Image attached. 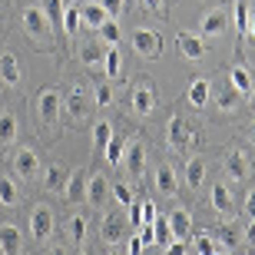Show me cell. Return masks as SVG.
I'll return each mask as SVG.
<instances>
[{
	"label": "cell",
	"instance_id": "2",
	"mask_svg": "<svg viewBox=\"0 0 255 255\" xmlns=\"http://www.w3.org/2000/svg\"><path fill=\"white\" fill-rule=\"evenodd\" d=\"M129 43L136 47V53H139V57H146V60H156L162 53V37L156 33V30H146V27L132 30V33H129Z\"/></svg>",
	"mask_w": 255,
	"mask_h": 255
},
{
	"label": "cell",
	"instance_id": "39",
	"mask_svg": "<svg viewBox=\"0 0 255 255\" xmlns=\"http://www.w3.org/2000/svg\"><path fill=\"white\" fill-rule=\"evenodd\" d=\"M113 196H116V202H120L123 209L132 206V192H129V186H126V182H113Z\"/></svg>",
	"mask_w": 255,
	"mask_h": 255
},
{
	"label": "cell",
	"instance_id": "43",
	"mask_svg": "<svg viewBox=\"0 0 255 255\" xmlns=\"http://www.w3.org/2000/svg\"><path fill=\"white\" fill-rule=\"evenodd\" d=\"M100 3L106 7V13H110V17H120V13H123V7H126V0H100Z\"/></svg>",
	"mask_w": 255,
	"mask_h": 255
},
{
	"label": "cell",
	"instance_id": "49",
	"mask_svg": "<svg viewBox=\"0 0 255 255\" xmlns=\"http://www.w3.org/2000/svg\"><path fill=\"white\" fill-rule=\"evenodd\" d=\"M246 37L255 40V17H249V30H246Z\"/></svg>",
	"mask_w": 255,
	"mask_h": 255
},
{
	"label": "cell",
	"instance_id": "31",
	"mask_svg": "<svg viewBox=\"0 0 255 255\" xmlns=\"http://www.w3.org/2000/svg\"><path fill=\"white\" fill-rule=\"evenodd\" d=\"M192 246H196L199 255H216L219 252V242H216V236H212V232H196Z\"/></svg>",
	"mask_w": 255,
	"mask_h": 255
},
{
	"label": "cell",
	"instance_id": "27",
	"mask_svg": "<svg viewBox=\"0 0 255 255\" xmlns=\"http://www.w3.org/2000/svg\"><path fill=\"white\" fill-rule=\"evenodd\" d=\"M202 179H206V159H189L186 162V186H189V189H199V186H202Z\"/></svg>",
	"mask_w": 255,
	"mask_h": 255
},
{
	"label": "cell",
	"instance_id": "1",
	"mask_svg": "<svg viewBox=\"0 0 255 255\" xmlns=\"http://www.w3.org/2000/svg\"><path fill=\"white\" fill-rule=\"evenodd\" d=\"M23 30H27V37L33 40L37 47H50V40H53V27H50V20L43 17L40 7L23 10Z\"/></svg>",
	"mask_w": 255,
	"mask_h": 255
},
{
	"label": "cell",
	"instance_id": "46",
	"mask_svg": "<svg viewBox=\"0 0 255 255\" xmlns=\"http://www.w3.org/2000/svg\"><path fill=\"white\" fill-rule=\"evenodd\" d=\"M142 7L149 10V13H159L162 17V13H166V0H142Z\"/></svg>",
	"mask_w": 255,
	"mask_h": 255
},
{
	"label": "cell",
	"instance_id": "25",
	"mask_svg": "<svg viewBox=\"0 0 255 255\" xmlns=\"http://www.w3.org/2000/svg\"><path fill=\"white\" fill-rule=\"evenodd\" d=\"M37 7L43 10V17L50 20V27H63V13H66L63 0H40Z\"/></svg>",
	"mask_w": 255,
	"mask_h": 255
},
{
	"label": "cell",
	"instance_id": "38",
	"mask_svg": "<svg viewBox=\"0 0 255 255\" xmlns=\"http://www.w3.org/2000/svg\"><path fill=\"white\" fill-rule=\"evenodd\" d=\"M93 103H96V106H110V103H113V86H110V83H96Z\"/></svg>",
	"mask_w": 255,
	"mask_h": 255
},
{
	"label": "cell",
	"instance_id": "14",
	"mask_svg": "<svg viewBox=\"0 0 255 255\" xmlns=\"http://www.w3.org/2000/svg\"><path fill=\"white\" fill-rule=\"evenodd\" d=\"M176 47H179V53L186 60H202L206 57V43H202V37H196V33H176Z\"/></svg>",
	"mask_w": 255,
	"mask_h": 255
},
{
	"label": "cell",
	"instance_id": "12",
	"mask_svg": "<svg viewBox=\"0 0 255 255\" xmlns=\"http://www.w3.org/2000/svg\"><path fill=\"white\" fill-rule=\"evenodd\" d=\"M192 142V129L186 126V120L182 116H169V146L176 152H186Z\"/></svg>",
	"mask_w": 255,
	"mask_h": 255
},
{
	"label": "cell",
	"instance_id": "37",
	"mask_svg": "<svg viewBox=\"0 0 255 255\" xmlns=\"http://www.w3.org/2000/svg\"><path fill=\"white\" fill-rule=\"evenodd\" d=\"M86 232H90V222H86V216H73V219H70V236H73L76 242H83Z\"/></svg>",
	"mask_w": 255,
	"mask_h": 255
},
{
	"label": "cell",
	"instance_id": "8",
	"mask_svg": "<svg viewBox=\"0 0 255 255\" xmlns=\"http://www.w3.org/2000/svg\"><path fill=\"white\" fill-rule=\"evenodd\" d=\"M66 113H70V120L73 123H80V120H86V113H90V96H86V86H73L70 90V96H66Z\"/></svg>",
	"mask_w": 255,
	"mask_h": 255
},
{
	"label": "cell",
	"instance_id": "28",
	"mask_svg": "<svg viewBox=\"0 0 255 255\" xmlns=\"http://www.w3.org/2000/svg\"><path fill=\"white\" fill-rule=\"evenodd\" d=\"M20 202V189H17V182L10 179V176H0V206H17Z\"/></svg>",
	"mask_w": 255,
	"mask_h": 255
},
{
	"label": "cell",
	"instance_id": "48",
	"mask_svg": "<svg viewBox=\"0 0 255 255\" xmlns=\"http://www.w3.org/2000/svg\"><path fill=\"white\" fill-rule=\"evenodd\" d=\"M246 242H249V246H255V219H252V226L246 229Z\"/></svg>",
	"mask_w": 255,
	"mask_h": 255
},
{
	"label": "cell",
	"instance_id": "6",
	"mask_svg": "<svg viewBox=\"0 0 255 255\" xmlns=\"http://www.w3.org/2000/svg\"><path fill=\"white\" fill-rule=\"evenodd\" d=\"M129 106H132V113H136V116H149L152 110H156V90H152V83H139V86H132V93H129Z\"/></svg>",
	"mask_w": 255,
	"mask_h": 255
},
{
	"label": "cell",
	"instance_id": "47",
	"mask_svg": "<svg viewBox=\"0 0 255 255\" xmlns=\"http://www.w3.org/2000/svg\"><path fill=\"white\" fill-rule=\"evenodd\" d=\"M242 212H246L249 219H255V189L246 196V206H242Z\"/></svg>",
	"mask_w": 255,
	"mask_h": 255
},
{
	"label": "cell",
	"instance_id": "9",
	"mask_svg": "<svg viewBox=\"0 0 255 255\" xmlns=\"http://www.w3.org/2000/svg\"><path fill=\"white\" fill-rule=\"evenodd\" d=\"M110 186H113V182H106V172H93V176L86 179V202H90L93 209H103Z\"/></svg>",
	"mask_w": 255,
	"mask_h": 255
},
{
	"label": "cell",
	"instance_id": "26",
	"mask_svg": "<svg viewBox=\"0 0 255 255\" xmlns=\"http://www.w3.org/2000/svg\"><path fill=\"white\" fill-rule=\"evenodd\" d=\"M13 139H17V116L10 113V110H3L0 113V149L10 146Z\"/></svg>",
	"mask_w": 255,
	"mask_h": 255
},
{
	"label": "cell",
	"instance_id": "7",
	"mask_svg": "<svg viewBox=\"0 0 255 255\" xmlns=\"http://www.w3.org/2000/svg\"><path fill=\"white\" fill-rule=\"evenodd\" d=\"M123 166H126V172H129L132 179H139V176H142V169H146V146H142L139 139H129V142H126Z\"/></svg>",
	"mask_w": 255,
	"mask_h": 255
},
{
	"label": "cell",
	"instance_id": "13",
	"mask_svg": "<svg viewBox=\"0 0 255 255\" xmlns=\"http://www.w3.org/2000/svg\"><path fill=\"white\" fill-rule=\"evenodd\" d=\"M86 179H90V176H86L83 169H73L70 172V176H66V182H63V196H66V202H83L86 199Z\"/></svg>",
	"mask_w": 255,
	"mask_h": 255
},
{
	"label": "cell",
	"instance_id": "35",
	"mask_svg": "<svg viewBox=\"0 0 255 255\" xmlns=\"http://www.w3.org/2000/svg\"><path fill=\"white\" fill-rule=\"evenodd\" d=\"M76 30H80V7H66V13H63V33H66V37H76Z\"/></svg>",
	"mask_w": 255,
	"mask_h": 255
},
{
	"label": "cell",
	"instance_id": "17",
	"mask_svg": "<svg viewBox=\"0 0 255 255\" xmlns=\"http://www.w3.org/2000/svg\"><path fill=\"white\" fill-rule=\"evenodd\" d=\"M229 86H232L239 96H249V93H252V86H255V76L249 73V66L236 63L232 70H229Z\"/></svg>",
	"mask_w": 255,
	"mask_h": 255
},
{
	"label": "cell",
	"instance_id": "15",
	"mask_svg": "<svg viewBox=\"0 0 255 255\" xmlns=\"http://www.w3.org/2000/svg\"><path fill=\"white\" fill-rule=\"evenodd\" d=\"M20 249H23L20 229L10 226V222H3V226H0V255H20Z\"/></svg>",
	"mask_w": 255,
	"mask_h": 255
},
{
	"label": "cell",
	"instance_id": "11",
	"mask_svg": "<svg viewBox=\"0 0 255 255\" xmlns=\"http://www.w3.org/2000/svg\"><path fill=\"white\" fill-rule=\"evenodd\" d=\"M226 172L232 176V179H249V176H252V159H249V152L246 149H229Z\"/></svg>",
	"mask_w": 255,
	"mask_h": 255
},
{
	"label": "cell",
	"instance_id": "18",
	"mask_svg": "<svg viewBox=\"0 0 255 255\" xmlns=\"http://www.w3.org/2000/svg\"><path fill=\"white\" fill-rule=\"evenodd\" d=\"M152 179H156V189H159L162 196H176V192H179V179H176V172H172L169 162H159Z\"/></svg>",
	"mask_w": 255,
	"mask_h": 255
},
{
	"label": "cell",
	"instance_id": "21",
	"mask_svg": "<svg viewBox=\"0 0 255 255\" xmlns=\"http://www.w3.org/2000/svg\"><path fill=\"white\" fill-rule=\"evenodd\" d=\"M209 96H212V86H209V80L206 76H196L192 80V86H189V93H186V100H189V106H209Z\"/></svg>",
	"mask_w": 255,
	"mask_h": 255
},
{
	"label": "cell",
	"instance_id": "22",
	"mask_svg": "<svg viewBox=\"0 0 255 255\" xmlns=\"http://www.w3.org/2000/svg\"><path fill=\"white\" fill-rule=\"evenodd\" d=\"M80 20H83L86 27H103L106 20H110V13H106V7L100 0H93V3H83L80 7Z\"/></svg>",
	"mask_w": 255,
	"mask_h": 255
},
{
	"label": "cell",
	"instance_id": "29",
	"mask_svg": "<svg viewBox=\"0 0 255 255\" xmlns=\"http://www.w3.org/2000/svg\"><path fill=\"white\" fill-rule=\"evenodd\" d=\"M66 176H70V172L63 169V166H57V162H53V166H47V172H43V189H63V182H66Z\"/></svg>",
	"mask_w": 255,
	"mask_h": 255
},
{
	"label": "cell",
	"instance_id": "19",
	"mask_svg": "<svg viewBox=\"0 0 255 255\" xmlns=\"http://www.w3.org/2000/svg\"><path fill=\"white\" fill-rule=\"evenodd\" d=\"M212 209H216L219 216H226V219L236 212V199H232L229 186H222V182H216V186H212Z\"/></svg>",
	"mask_w": 255,
	"mask_h": 255
},
{
	"label": "cell",
	"instance_id": "54",
	"mask_svg": "<svg viewBox=\"0 0 255 255\" xmlns=\"http://www.w3.org/2000/svg\"><path fill=\"white\" fill-rule=\"evenodd\" d=\"M83 255H90V252H83Z\"/></svg>",
	"mask_w": 255,
	"mask_h": 255
},
{
	"label": "cell",
	"instance_id": "52",
	"mask_svg": "<svg viewBox=\"0 0 255 255\" xmlns=\"http://www.w3.org/2000/svg\"><path fill=\"white\" fill-rule=\"evenodd\" d=\"M249 136H252V142H255V123H252V129H249Z\"/></svg>",
	"mask_w": 255,
	"mask_h": 255
},
{
	"label": "cell",
	"instance_id": "44",
	"mask_svg": "<svg viewBox=\"0 0 255 255\" xmlns=\"http://www.w3.org/2000/svg\"><path fill=\"white\" fill-rule=\"evenodd\" d=\"M142 252V239L132 232V236H126V255H139Z\"/></svg>",
	"mask_w": 255,
	"mask_h": 255
},
{
	"label": "cell",
	"instance_id": "51",
	"mask_svg": "<svg viewBox=\"0 0 255 255\" xmlns=\"http://www.w3.org/2000/svg\"><path fill=\"white\" fill-rule=\"evenodd\" d=\"M50 255H66V249H60V246H53V249H50Z\"/></svg>",
	"mask_w": 255,
	"mask_h": 255
},
{
	"label": "cell",
	"instance_id": "36",
	"mask_svg": "<svg viewBox=\"0 0 255 255\" xmlns=\"http://www.w3.org/2000/svg\"><path fill=\"white\" fill-rule=\"evenodd\" d=\"M123 149H126V142H120V139H110L106 142V159H110V166H123Z\"/></svg>",
	"mask_w": 255,
	"mask_h": 255
},
{
	"label": "cell",
	"instance_id": "34",
	"mask_svg": "<svg viewBox=\"0 0 255 255\" xmlns=\"http://www.w3.org/2000/svg\"><path fill=\"white\" fill-rule=\"evenodd\" d=\"M80 60H83L86 66H103V47H96V43H86V47L80 50Z\"/></svg>",
	"mask_w": 255,
	"mask_h": 255
},
{
	"label": "cell",
	"instance_id": "45",
	"mask_svg": "<svg viewBox=\"0 0 255 255\" xmlns=\"http://www.w3.org/2000/svg\"><path fill=\"white\" fill-rule=\"evenodd\" d=\"M166 255H186V239H172L166 246Z\"/></svg>",
	"mask_w": 255,
	"mask_h": 255
},
{
	"label": "cell",
	"instance_id": "40",
	"mask_svg": "<svg viewBox=\"0 0 255 255\" xmlns=\"http://www.w3.org/2000/svg\"><path fill=\"white\" fill-rule=\"evenodd\" d=\"M100 37H103L106 43H120V27H116V20H113V17H110L103 27H100Z\"/></svg>",
	"mask_w": 255,
	"mask_h": 255
},
{
	"label": "cell",
	"instance_id": "33",
	"mask_svg": "<svg viewBox=\"0 0 255 255\" xmlns=\"http://www.w3.org/2000/svg\"><path fill=\"white\" fill-rule=\"evenodd\" d=\"M232 17H236V30H239V40H242V37H246V30H249V7H246V0H236Z\"/></svg>",
	"mask_w": 255,
	"mask_h": 255
},
{
	"label": "cell",
	"instance_id": "24",
	"mask_svg": "<svg viewBox=\"0 0 255 255\" xmlns=\"http://www.w3.org/2000/svg\"><path fill=\"white\" fill-rule=\"evenodd\" d=\"M103 70H106L110 80H116L120 70H123V57H120V47H116V43H106V50H103Z\"/></svg>",
	"mask_w": 255,
	"mask_h": 255
},
{
	"label": "cell",
	"instance_id": "30",
	"mask_svg": "<svg viewBox=\"0 0 255 255\" xmlns=\"http://www.w3.org/2000/svg\"><path fill=\"white\" fill-rule=\"evenodd\" d=\"M113 139V126L106 123V120H100V123H93V149L96 152H103L106 149V142Z\"/></svg>",
	"mask_w": 255,
	"mask_h": 255
},
{
	"label": "cell",
	"instance_id": "3",
	"mask_svg": "<svg viewBox=\"0 0 255 255\" xmlns=\"http://www.w3.org/2000/svg\"><path fill=\"white\" fill-rule=\"evenodd\" d=\"M60 110H63V96H60L57 90H43V93L37 96V116H40L43 126H57Z\"/></svg>",
	"mask_w": 255,
	"mask_h": 255
},
{
	"label": "cell",
	"instance_id": "53",
	"mask_svg": "<svg viewBox=\"0 0 255 255\" xmlns=\"http://www.w3.org/2000/svg\"><path fill=\"white\" fill-rule=\"evenodd\" d=\"M106 255H120V252H106Z\"/></svg>",
	"mask_w": 255,
	"mask_h": 255
},
{
	"label": "cell",
	"instance_id": "20",
	"mask_svg": "<svg viewBox=\"0 0 255 255\" xmlns=\"http://www.w3.org/2000/svg\"><path fill=\"white\" fill-rule=\"evenodd\" d=\"M166 219H169L172 239H189V232H192V216L186 212V209H172Z\"/></svg>",
	"mask_w": 255,
	"mask_h": 255
},
{
	"label": "cell",
	"instance_id": "10",
	"mask_svg": "<svg viewBox=\"0 0 255 255\" xmlns=\"http://www.w3.org/2000/svg\"><path fill=\"white\" fill-rule=\"evenodd\" d=\"M13 169H17L20 179H37L40 176V156L33 149H17V156H13Z\"/></svg>",
	"mask_w": 255,
	"mask_h": 255
},
{
	"label": "cell",
	"instance_id": "23",
	"mask_svg": "<svg viewBox=\"0 0 255 255\" xmlns=\"http://www.w3.org/2000/svg\"><path fill=\"white\" fill-rule=\"evenodd\" d=\"M0 80L7 86H17L20 83V63L13 53H0Z\"/></svg>",
	"mask_w": 255,
	"mask_h": 255
},
{
	"label": "cell",
	"instance_id": "5",
	"mask_svg": "<svg viewBox=\"0 0 255 255\" xmlns=\"http://www.w3.org/2000/svg\"><path fill=\"white\" fill-rule=\"evenodd\" d=\"M50 232H53V209L50 206H33V212H30V236L33 239H50Z\"/></svg>",
	"mask_w": 255,
	"mask_h": 255
},
{
	"label": "cell",
	"instance_id": "55",
	"mask_svg": "<svg viewBox=\"0 0 255 255\" xmlns=\"http://www.w3.org/2000/svg\"><path fill=\"white\" fill-rule=\"evenodd\" d=\"M216 255H219V252H216Z\"/></svg>",
	"mask_w": 255,
	"mask_h": 255
},
{
	"label": "cell",
	"instance_id": "4",
	"mask_svg": "<svg viewBox=\"0 0 255 255\" xmlns=\"http://www.w3.org/2000/svg\"><path fill=\"white\" fill-rule=\"evenodd\" d=\"M126 232H129V222H126L120 212H106L103 216V226H100V236H103L106 246H116V242H123Z\"/></svg>",
	"mask_w": 255,
	"mask_h": 255
},
{
	"label": "cell",
	"instance_id": "41",
	"mask_svg": "<svg viewBox=\"0 0 255 255\" xmlns=\"http://www.w3.org/2000/svg\"><path fill=\"white\" fill-rule=\"evenodd\" d=\"M139 212H142V226H152V222H156V216H159L152 202H139Z\"/></svg>",
	"mask_w": 255,
	"mask_h": 255
},
{
	"label": "cell",
	"instance_id": "32",
	"mask_svg": "<svg viewBox=\"0 0 255 255\" xmlns=\"http://www.w3.org/2000/svg\"><path fill=\"white\" fill-rule=\"evenodd\" d=\"M152 236H156L159 246H169L172 242V229H169V219L166 216H156V222H152Z\"/></svg>",
	"mask_w": 255,
	"mask_h": 255
},
{
	"label": "cell",
	"instance_id": "50",
	"mask_svg": "<svg viewBox=\"0 0 255 255\" xmlns=\"http://www.w3.org/2000/svg\"><path fill=\"white\" fill-rule=\"evenodd\" d=\"M249 110H255V86H252V93H249Z\"/></svg>",
	"mask_w": 255,
	"mask_h": 255
},
{
	"label": "cell",
	"instance_id": "16",
	"mask_svg": "<svg viewBox=\"0 0 255 255\" xmlns=\"http://www.w3.org/2000/svg\"><path fill=\"white\" fill-rule=\"evenodd\" d=\"M202 37H222L226 33V27H229V17H226V10L222 7H216V10H209L206 17H202Z\"/></svg>",
	"mask_w": 255,
	"mask_h": 255
},
{
	"label": "cell",
	"instance_id": "42",
	"mask_svg": "<svg viewBox=\"0 0 255 255\" xmlns=\"http://www.w3.org/2000/svg\"><path fill=\"white\" fill-rule=\"evenodd\" d=\"M236 103H239V93L232 90V86H229L226 93H219V106H222V110H232Z\"/></svg>",
	"mask_w": 255,
	"mask_h": 255
}]
</instances>
